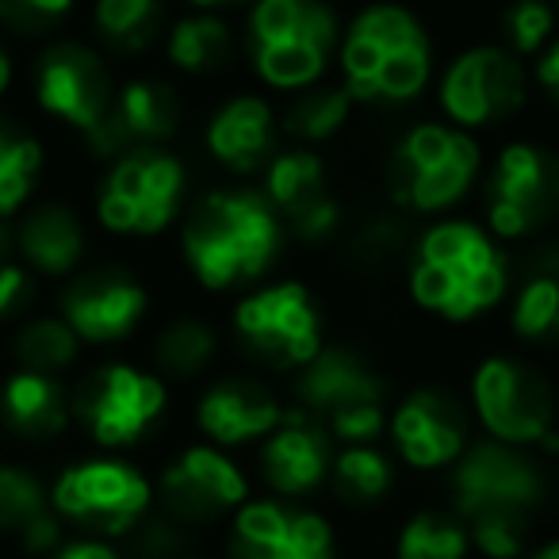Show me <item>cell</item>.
Returning a JSON list of instances; mask_svg holds the SVG:
<instances>
[{
  "label": "cell",
  "mask_w": 559,
  "mask_h": 559,
  "mask_svg": "<svg viewBox=\"0 0 559 559\" xmlns=\"http://www.w3.org/2000/svg\"><path fill=\"white\" fill-rule=\"evenodd\" d=\"M188 276L207 296H241L272 276L288 230L257 185H215L200 192L177 226Z\"/></svg>",
  "instance_id": "cell-1"
},
{
  "label": "cell",
  "mask_w": 559,
  "mask_h": 559,
  "mask_svg": "<svg viewBox=\"0 0 559 559\" xmlns=\"http://www.w3.org/2000/svg\"><path fill=\"white\" fill-rule=\"evenodd\" d=\"M406 299L449 326L487 319L510 299L513 269L502 241L483 223L444 215L426 223L406 249Z\"/></svg>",
  "instance_id": "cell-2"
},
{
  "label": "cell",
  "mask_w": 559,
  "mask_h": 559,
  "mask_svg": "<svg viewBox=\"0 0 559 559\" xmlns=\"http://www.w3.org/2000/svg\"><path fill=\"white\" fill-rule=\"evenodd\" d=\"M334 78L357 108H411L437 81L433 32L403 0H368L345 16Z\"/></svg>",
  "instance_id": "cell-3"
},
{
  "label": "cell",
  "mask_w": 559,
  "mask_h": 559,
  "mask_svg": "<svg viewBox=\"0 0 559 559\" xmlns=\"http://www.w3.org/2000/svg\"><path fill=\"white\" fill-rule=\"evenodd\" d=\"M345 16L334 0H253L241 12V58L269 96H296L334 78Z\"/></svg>",
  "instance_id": "cell-4"
},
{
  "label": "cell",
  "mask_w": 559,
  "mask_h": 559,
  "mask_svg": "<svg viewBox=\"0 0 559 559\" xmlns=\"http://www.w3.org/2000/svg\"><path fill=\"white\" fill-rule=\"evenodd\" d=\"M483 185L479 134L444 119L403 127L383 154V192L403 218H444Z\"/></svg>",
  "instance_id": "cell-5"
},
{
  "label": "cell",
  "mask_w": 559,
  "mask_h": 559,
  "mask_svg": "<svg viewBox=\"0 0 559 559\" xmlns=\"http://www.w3.org/2000/svg\"><path fill=\"white\" fill-rule=\"evenodd\" d=\"M192 207V169L173 146H139L108 162L93 185V223L119 241H154Z\"/></svg>",
  "instance_id": "cell-6"
},
{
  "label": "cell",
  "mask_w": 559,
  "mask_h": 559,
  "mask_svg": "<svg viewBox=\"0 0 559 559\" xmlns=\"http://www.w3.org/2000/svg\"><path fill=\"white\" fill-rule=\"evenodd\" d=\"M230 337L241 357L269 372L296 376L326 349V311L314 288L299 276H269L234 296Z\"/></svg>",
  "instance_id": "cell-7"
},
{
  "label": "cell",
  "mask_w": 559,
  "mask_h": 559,
  "mask_svg": "<svg viewBox=\"0 0 559 559\" xmlns=\"http://www.w3.org/2000/svg\"><path fill=\"white\" fill-rule=\"evenodd\" d=\"M169 406L173 383L139 360L108 357L73 380V426L100 452L139 449Z\"/></svg>",
  "instance_id": "cell-8"
},
{
  "label": "cell",
  "mask_w": 559,
  "mask_h": 559,
  "mask_svg": "<svg viewBox=\"0 0 559 559\" xmlns=\"http://www.w3.org/2000/svg\"><path fill=\"white\" fill-rule=\"evenodd\" d=\"M50 506L85 536H131L157 506V483L123 452H93L70 460L50 479Z\"/></svg>",
  "instance_id": "cell-9"
},
{
  "label": "cell",
  "mask_w": 559,
  "mask_h": 559,
  "mask_svg": "<svg viewBox=\"0 0 559 559\" xmlns=\"http://www.w3.org/2000/svg\"><path fill=\"white\" fill-rule=\"evenodd\" d=\"M27 93L43 119L88 142L116 108L119 78L93 39H50L27 66Z\"/></svg>",
  "instance_id": "cell-10"
},
{
  "label": "cell",
  "mask_w": 559,
  "mask_h": 559,
  "mask_svg": "<svg viewBox=\"0 0 559 559\" xmlns=\"http://www.w3.org/2000/svg\"><path fill=\"white\" fill-rule=\"evenodd\" d=\"M467 406L490 441L559 452V411L548 376L525 357L490 353L467 380Z\"/></svg>",
  "instance_id": "cell-11"
},
{
  "label": "cell",
  "mask_w": 559,
  "mask_h": 559,
  "mask_svg": "<svg viewBox=\"0 0 559 559\" xmlns=\"http://www.w3.org/2000/svg\"><path fill=\"white\" fill-rule=\"evenodd\" d=\"M559 218V154L544 142L513 139L483 177V226L498 241H528Z\"/></svg>",
  "instance_id": "cell-12"
},
{
  "label": "cell",
  "mask_w": 559,
  "mask_h": 559,
  "mask_svg": "<svg viewBox=\"0 0 559 559\" xmlns=\"http://www.w3.org/2000/svg\"><path fill=\"white\" fill-rule=\"evenodd\" d=\"M433 100L444 123L460 131H495L528 104V70L502 43H475L452 55L433 81Z\"/></svg>",
  "instance_id": "cell-13"
},
{
  "label": "cell",
  "mask_w": 559,
  "mask_h": 559,
  "mask_svg": "<svg viewBox=\"0 0 559 559\" xmlns=\"http://www.w3.org/2000/svg\"><path fill=\"white\" fill-rule=\"evenodd\" d=\"M55 311L85 349H119L150 322L154 292L127 264H85L78 276L58 284Z\"/></svg>",
  "instance_id": "cell-14"
},
{
  "label": "cell",
  "mask_w": 559,
  "mask_h": 559,
  "mask_svg": "<svg viewBox=\"0 0 559 559\" xmlns=\"http://www.w3.org/2000/svg\"><path fill=\"white\" fill-rule=\"evenodd\" d=\"M449 498L452 513L464 521L490 513L533 518V510L544 502V472L528 449L483 437L467 444L464 456L449 467Z\"/></svg>",
  "instance_id": "cell-15"
},
{
  "label": "cell",
  "mask_w": 559,
  "mask_h": 559,
  "mask_svg": "<svg viewBox=\"0 0 559 559\" xmlns=\"http://www.w3.org/2000/svg\"><path fill=\"white\" fill-rule=\"evenodd\" d=\"M253 498V479L234 460V452L207 441H192L173 452V460L157 475V502L177 525H211L230 521Z\"/></svg>",
  "instance_id": "cell-16"
},
{
  "label": "cell",
  "mask_w": 559,
  "mask_h": 559,
  "mask_svg": "<svg viewBox=\"0 0 559 559\" xmlns=\"http://www.w3.org/2000/svg\"><path fill=\"white\" fill-rule=\"evenodd\" d=\"M388 441L411 472H449L472 444V406L441 383L411 388L391 406Z\"/></svg>",
  "instance_id": "cell-17"
},
{
  "label": "cell",
  "mask_w": 559,
  "mask_h": 559,
  "mask_svg": "<svg viewBox=\"0 0 559 559\" xmlns=\"http://www.w3.org/2000/svg\"><path fill=\"white\" fill-rule=\"evenodd\" d=\"M226 559H337V528L307 502L249 498L230 518Z\"/></svg>",
  "instance_id": "cell-18"
},
{
  "label": "cell",
  "mask_w": 559,
  "mask_h": 559,
  "mask_svg": "<svg viewBox=\"0 0 559 559\" xmlns=\"http://www.w3.org/2000/svg\"><path fill=\"white\" fill-rule=\"evenodd\" d=\"M185 96L180 85L165 73H131L119 81L116 108H111L108 123L85 142V154L96 165H108L123 157L127 150L139 146H173V139L185 127Z\"/></svg>",
  "instance_id": "cell-19"
},
{
  "label": "cell",
  "mask_w": 559,
  "mask_h": 559,
  "mask_svg": "<svg viewBox=\"0 0 559 559\" xmlns=\"http://www.w3.org/2000/svg\"><path fill=\"white\" fill-rule=\"evenodd\" d=\"M284 414H288V403L280 399V391L253 372L211 376L192 403L200 441L218 444L226 452L257 449L284 421Z\"/></svg>",
  "instance_id": "cell-20"
},
{
  "label": "cell",
  "mask_w": 559,
  "mask_h": 559,
  "mask_svg": "<svg viewBox=\"0 0 559 559\" xmlns=\"http://www.w3.org/2000/svg\"><path fill=\"white\" fill-rule=\"evenodd\" d=\"M200 146L207 162H215L226 177H261L264 165L284 146V127H280V108L269 93L241 88L215 104L203 116Z\"/></svg>",
  "instance_id": "cell-21"
},
{
  "label": "cell",
  "mask_w": 559,
  "mask_h": 559,
  "mask_svg": "<svg viewBox=\"0 0 559 559\" xmlns=\"http://www.w3.org/2000/svg\"><path fill=\"white\" fill-rule=\"evenodd\" d=\"M337 444L319 418L299 406H288L284 421L257 444V475L272 498L307 502L322 487H330Z\"/></svg>",
  "instance_id": "cell-22"
},
{
  "label": "cell",
  "mask_w": 559,
  "mask_h": 559,
  "mask_svg": "<svg viewBox=\"0 0 559 559\" xmlns=\"http://www.w3.org/2000/svg\"><path fill=\"white\" fill-rule=\"evenodd\" d=\"M12 234H16V261H24L35 276L50 284L78 276L93 257V226L66 195H39L12 223Z\"/></svg>",
  "instance_id": "cell-23"
},
{
  "label": "cell",
  "mask_w": 559,
  "mask_h": 559,
  "mask_svg": "<svg viewBox=\"0 0 559 559\" xmlns=\"http://www.w3.org/2000/svg\"><path fill=\"white\" fill-rule=\"evenodd\" d=\"M388 376L372 365L368 353L345 342H326V349L292 376V406L307 411L311 418L326 421L337 411L365 403H388Z\"/></svg>",
  "instance_id": "cell-24"
},
{
  "label": "cell",
  "mask_w": 559,
  "mask_h": 559,
  "mask_svg": "<svg viewBox=\"0 0 559 559\" xmlns=\"http://www.w3.org/2000/svg\"><path fill=\"white\" fill-rule=\"evenodd\" d=\"M0 426L27 444L58 441L73 426V383L12 365L0 376Z\"/></svg>",
  "instance_id": "cell-25"
},
{
  "label": "cell",
  "mask_w": 559,
  "mask_h": 559,
  "mask_svg": "<svg viewBox=\"0 0 559 559\" xmlns=\"http://www.w3.org/2000/svg\"><path fill=\"white\" fill-rule=\"evenodd\" d=\"M241 55V35L230 16L218 12H180L169 20L162 39V58L169 73L185 81H211Z\"/></svg>",
  "instance_id": "cell-26"
},
{
  "label": "cell",
  "mask_w": 559,
  "mask_h": 559,
  "mask_svg": "<svg viewBox=\"0 0 559 559\" xmlns=\"http://www.w3.org/2000/svg\"><path fill=\"white\" fill-rule=\"evenodd\" d=\"M223 357V330L203 314H173L150 337V368L169 383H200Z\"/></svg>",
  "instance_id": "cell-27"
},
{
  "label": "cell",
  "mask_w": 559,
  "mask_h": 559,
  "mask_svg": "<svg viewBox=\"0 0 559 559\" xmlns=\"http://www.w3.org/2000/svg\"><path fill=\"white\" fill-rule=\"evenodd\" d=\"M165 0H93L88 4V35L108 58H142L162 50L169 27Z\"/></svg>",
  "instance_id": "cell-28"
},
{
  "label": "cell",
  "mask_w": 559,
  "mask_h": 559,
  "mask_svg": "<svg viewBox=\"0 0 559 559\" xmlns=\"http://www.w3.org/2000/svg\"><path fill=\"white\" fill-rule=\"evenodd\" d=\"M47 180V146L20 119L0 111V218L16 223L43 195Z\"/></svg>",
  "instance_id": "cell-29"
},
{
  "label": "cell",
  "mask_w": 559,
  "mask_h": 559,
  "mask_svg": "<svg viewBox=\"0 0 559 559\" xmlns=\"http://www.w3.org/2000/svg\"><path fill=\"white\" fill-rule=\"evenodd\" d=\"M510 334L533 349L559 345V253L536 257L510 292Z\"/></svg>",
  "instance_id": "cell-30"
},
{
  "label": "cell",
  "mask_w": 559,
  "mask_h": 559,
  "mask_svg": "<svg viewBox=\"0 0 559 559\" xmlns=\"http://www.w3.org/2000/svg\"><path fill=\"white\" fill-rule=\"evenodd\" d=\"M353 111H357V100L349 96V88L330 78L307 93L288 96V104L280 108V127H284V139L296 146L322 150L349 131Z\"/></svg>",
  "instance_id": "cell-31"
},
{
  "label": "cell",
  "mask_w": 559,
  "mask_h": 559,
  "mask_svg": "<svg viewBox=\"0 0 559 559\" xmlns=\"http://www.w3.org/2000/svg\"><path fill=\"white\" fill-rule=\"evenodd\" d=\"M9 357L16 368H32V372L66 376L78 372L85 360V342L70 330V322L58 311H35L9 334Z\"/></svg>",
  "instance_id": "cell-32"
},
{
  "label": "cell",
  "mask_w": 559,
  "mask_h": 559,
  "mask_svg": "<svg viewBox=\"0 0 559 559\" xmlns=\"http://www.w3.org/2000/svg\"><path fill=\"white\" fill-rule=\"evenodd\" d=\"M261 192L272 207L280 211V218L299 211L304 203H311L314 195L330 192V162L322 150L314 146H296V142H284V146L272 154V162L264 165Z\"/></svg>",
  "instance_id": "cell-33"
},
{
  "label": "cell",
  "mask_w": 559,
  "mask_h": 559,
  "mask_svg": "<svg viewBox=\"0 0 559 559\" xmlns=\"http://www.w3.org/2000/svg\"><path fill=\"white\" fill-rule=\"evenodd\" d=\"M395 479L399 467L388 449H380V444H345L334 456L330 490H334V498L342 506L368 510V506H380L395 490Z\"/></svg>",
  "instance_id": "cell-34"
},
{
  "label": "cell",
  "mask_w": 559,
  "mask_h": 559,
  "mask_svg": "<svg viewBox=\"0 0 559 559\" xmlns=\"http://www.w3.org/2000/svg\"><path fill=\"white\" fill-rule=\"evenodd\" d=\"M472 533L452 510H418L395 536V559H467Z\"/></svg>",
  "instance_id": "cell-35"
},
{
  "label": "cell",
  "mask_w": 559,
  "mask_h": 559,
  "mask_svg": "<svg viewBox=\"0 0 559 559\" xmlns=\"http://www.w3.org/2000/svg\"><path fill=\"white\" fill-rule=\"evenodd\" d=\"M50 510V483L16 460H0V536L16 540L35 518Z\"/></svg>",
  "instance_id": "cell-36"
},
{
  "label": "cell",
  "mask_w": 559,
  "mask_h": 559,
  "mask_svg": "<svg viewBox=\"0 0 559 559\" xmlns=\"http://www.w3.org/2000/svg\"><path fill=\"white\" fill-rule=\"evenodd\" d=\"M559 12L548 0H510L498 12V43L521 62H533L556 39Z\"/></svg>",
  "instance_id": "cell-37"
},
{
  "label": "cell",
  "mask_w": 559,
  "mask_h": 559,
  "mask_svg": "<svg viewBox=\"0 0 559 559\" xmlns=\"http://www.w3.org/2000/svg\"><path fill=\"white\" fill-rule=\"evenodd\" d=\"M81 12V0H0V32L12 43L62 39L66 24Z\"/></svg>",
  "instance_id": "cell-38"
},
{
  "label": "cell",
  "mask_w": 559,
  "mask_h": 559,
  "mask_svg": "<svg viewBox=\"0 0 559 559\" xmlns=\"http://www.w3.org/2000/svg\"><path fill=\"white\" fill-rule=\"evenodd\" d=\"M411 249V234H406V223L395 207L383 211V215L365 218L360 226H353L345 234V257H349L357 269H388L391 261L406 257Z\"/></svg>",
  "instance_id": "cell-39"
},
{
  "label": "cell",
  "mask_w": 559,
  "mask_h": 559,
  "mask_svg": "<svg viewBox=\"0 0 559 559\" xmlns=\"http://www.w3.org/2000/svg\"><path fill=\"white\" fill-rule=\"evenodd\" d=\"M284 230H288V241H296V246L326 249L334 241H345V234H349V211H345L342 195L330 188V192L314 195L299 211L284 215Z\"/></svg>",
  "instance_id": "cell-40"
},
{
  "label": "cell",
  "mask_w": 559,
  "mask_h": 559,
  "mask_svg": "<svg viewBox=\"0 0 559 559\" xmlns=\"http://www.w3.org/2000/svg\"><path fill=\"white\" fill-rule=\"evenodd\" d=\"M472 548L483 559H525L528 556V518L513 513H490V518L467 521Z\"/></svg>",
  "instance_id": "cell-41"
},
{
  "label": "cell",
  "mask_w": 559,
  "mask_h": 559,
  "mask_svg": "<svg viewBox=\"0 0 559 559\" xmlns=\"http://www.w3.org/2000/svg\"><path fill=\"white\" fill-rule=\"evenodd\" d=\"M39 284L43 280L16 257L0 264V322L4 326H20L24 319H32L39 307Z\"/></svg>",
  "instance_id": "cell-42"
},
{
  "label": "cell",
  "mask_w": 559,
  "mask_h": 559,
  "mask_svg": "<svg viewBox=\"0 0 559 559\" xmlns=\"http://www.w3.org/2000/svg\"><path fill=\"white\" fill-rule=\"evenodd\" d=\"M388 418H391L388 403H365V406H349V411H337L322 426L334 437L337 449H345V444H376L380 437H388Z\"/></svg>",
  "instance_id": "cell-43"
},
{
  "label": "cell",
  "mask_w": 559,
  "mask_h": 559,
  "mask_svg": "<svg viewBox=\"0 0 559 559\" xmlns=\"http://www.w3.org/2000/svg\"><path fill=\"white\" fill-rule=\"evenodd\" d=\"M533 85L551 108H559V35L533 58Z\"/></svg>",
  "instance_id": "cell-44"
},
{
  "label": "cell",
  "mask_w": 559,
  "mask_h": 559,
  "mask_svg": "<svg viewBox=\"0 0 559 559\" xmlns=\"http://www.w3.org/2000/svg\"><path fill=\"white\" fill-rule=\"evenodd\" d=\"M50 559H123V551L104 536H73Z\"/></svg>",
  "instance_id": "cell-45"
},
{
  "label": "cell",
  "mask_w": 559,
  "mask_h": 559,
  "mask_svg": "<svg viewBox=\"0 0 559 559\" xmlns=\"http://www.w3.org/2000/svg\"><path fill=\"white\" fill-rule=\"evenodd\" d=\"M20 81V62H16V50H12V39L0 32V104L9 100L12 88Z\"/></svg>",
  "instance_id": "cell-46"
},
{
  "label": "cell",
  "mask_w": 559,
  "mask_h": 559,
  "mask_svg": "<svg viewBox=\"0 0 559 559\" xmlns=\"http://www.w3.org/2000/svg\"><path fill=\"white\" fill-rule=\"evenodd\" d=\"M253 0H180L185 12H218V16H230V12H246Z\"/></svg>",
  "instance_id": "cell-47"
},
{
  "label": "cell",
  "mask_w": 559,
  "mask_h": 559,
  "mask_svg": "<svg viewBox=\"0 0 559 559\" xmlns=\"http://www.w3.org/2000/svg\"><path fill=\"white\" fill-rule=\"evenodd\" d=\"M12 257H16V234H12V223L0 218V264L12 261Z\"/></svg>",
  "instance_id": "cell-48"
},
{
  "label": "cell",
  "mask_w": 559,
  "mask_h": 559,
  "mask_svg": "<svg viewBox=\"0 0 559 559\" xmlns=\"http://www.w3.org/2000/svg\"><path fill=\"white\" fill-rule=\"evenodd\" d=\"M525 559H559V540H544L540 548H533Z\"/></svg>",
  "instance_id": "cell-49"
},
{
  "label": "cell",
  "mask_w": 559,
  "mask_h": 559,
  "mask_svg": "<svg viewBox=\"0 0 559 559\" xmlns=\"http://www.w3.org/2000/svg\"><path fill=\"white\" fill-rule=\"evenodd\" d=\"M180 559H203V556H180Z\"/></svg>",
  "instance_id": "cell-50"
},
{
  "label": "cell",
  "mask_w": 559,
  "mask_h": 559,
  "mask_svg": "<svg viewBox=\"0 0 559 559\" xmlns=\"http://www.w3.org/2000/svg\"><path fill=\"white\" fill-rule=\"evenodd\" d=\"M556 411H559V395H556Z\"/></svg>",
  "instance_id": "cell-51"
},
{
  "label": "cell",
  "mask_w": 559,
  "mask_h": 559,
  "mask_svg": "<svg viewBox=\"0 0 559 559\" xmlns=\"http://www.w3.org/2000/svg\"><path fill=\"white\" fill-rule=\"evenodd\" d=\"M556 12H559V0H556Z\"/></svg>",
  "instance_id": "cell-52"
}]
</instances>
